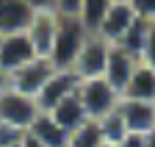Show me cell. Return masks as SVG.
I'll return each instance as SVG.
<instances>
[{"mask_svg": "<svg viewBox=\"0 0 155 147\" xmlns=\"http://www.w3.org/2000/svg\"><path fill=\"white\" fill-rule=\"evenodd\" d=\"M78 75L72 69H55L53 72V78L45 83V89L39 92V97H36V105H39V111H53V108L61 103L64 97H69L72 92H78Z\"/></svg>", "mask_w": 155, "mask_h": 147, "instance_id": "9", "label": "cell"}, {"mask_svg": "<svg viewBox=\"0 0 155 147\" xmlns=\"http://www.w3.org/2000/svg\"><path fill=\"white\" fill-rule=\"evenodd\" d=\"M116 108H119V105H116ZM94 125H97V131H100V139H103V142H108V144H119V142L127 136V128H125V122H122L119 111L105 114L103 119H97Z\"/></svg>", "mask_w": 155, "mask_h": 147, "instance_id": "16", "label": "cell"}, {"mask_svg": "<svg viewBox=\"0 0 155 147\" xmlns=\"http://www.w3.org/2000/svg\"><path fill=\"white\" fill-rule=\"evenodd\" d=\"M36 58V50L31 45V39L22 33H8L0 39V72L11 75V72L22 69L25 64H31Z\"/></svg>", "mask_w": 155, "mask_h": 147, "instance_id": "7", "label": "cell"}, {"mask_svg": "<svg viewBox=\"0 0 155 147\" xmlns=\"http://www.w3.org/2000/svg\"><path fill=\"white\" fill-rule=\"evenodd\" d=\"M78 97H81V103H83V111H86L89 122H97L105 114L116 111V105H119V100H122V95L105 78L81 81L78 83Z\"/></svg>", "mask_w": 155, "mask_h": 147, "instance_id": "2", "label": "cell"}, {"mask_svg": "<svg viewBox=\"0 0 155 147\" xmlns=\"http://www.w3.org/2000/svg\"><path fill=\"white\" fill-rule=\"evenodd\" d=\"M28 133H33L45 147H67V142H69V131H64V128L50 114H45V111L33 119V125L28 128Z\"/></svg>", "mask_w": 155, "mask_h": 147, "instance_id": "15", "label": "cell"}, {"mask_svg": "<svg viewBox=\"0 0 155 147\" xmlns=\"http://www.w3.org/2000/svg\"><path fill=\"white\" fill-rule=\"evenodd\" d=\"M58 125L64 128V131H78V128H83L86 122H89V117H86V111H83V103H81V97H78V92H72L69 97H64L61 103H58L53 111H47Z\"/></svg>", "mask_w": 155, "mask_h": 147, "instance_id": "14", "label": "cell"}, {"mask_svg": "<svg viewBox=\"0 0 155 147\" xmlns=\"http://www.w3.org/2000/svg\"><path fill=\"white\" fill-rule=\"evenodd\" d=\"M139 61L155 69V25L152 22H150V31H147V39H144V47H141Z\"/></svg>", "mask_w": 155, "mask_h": 147, "instance_id": "21", "label": "cell"}, {"mask_svg": "<svg viewBox=\"0 0 155 147\" xmlns=\"http://www.w3.org/2000/svg\"><path fill=\"white\" fill-rule=\"evenodd\" d=\"M22 133H25V131H17V128L0 122V147H17L19 139H22Z\"/></svg>", "mask_w": 155, "mask_h": 147, "instance_id": "23", "label": "cell"}, {"mask_svg": "<svg viewBox=\"0 0 155 147\" xmlns=\"http://www.w3.org/2000/svg\"><path fill=\"white\" fill-rule=\"evenodd\" d=\"M100 131H97L94 122H86L83 128H78V131L69 133V142L67 147H100Z\"/></svg>", "mask_w": 155, "mask_h": 147, "instance_id": "19", "label": "cell"}, {"mask_svg": "<svg viewBox=\"0 0 155 147\" xmlns=\"http://www.w3.org/2000/svg\"><path fill=\"white\" fill-rule=\"evenodd\" d=\"M33 17V8L22 0H0V36L22 33Z\"/></svg>", "mask_w": 155, "mask_h": 147, "instance_id": "12", "label": "cell"}, {"mask_svg": "<svg viewBox=\"0 0 155 147\" xmlns=\"http://www.w3.org/2000/svg\"><path fill=\"white\" fill-rule=\"evenodd\" d=\"M119 117L127 128V133L147 136L155 131V103H141V100H119Z\"/></svg>", "mask_w": 155, "mask_h": 147, "instance_id": "10", "label": "cell"}, {"mask_svg": "<svg viewBox=\"0 0 155 147\" xmlns=\"http://www.w3.org/2000/svg\"><path fill=\"white\" fill-rule=\"evenodd\" d=\"M58 22H61V17H58L53 8H39V11H33L31 22L25 28V36L31 39V45L36 50V58H50L55 33H58Z\"/></svg>", "mask_w": 155, "mask_h": 147, "instance_id": "4", "label": "cell"}, {"mask_svg": "<svg viewBox=\"0 0 155 147\" xmlns=\"http://www.w3.org/2000/svg\"><path fill=\"white\" fill-rule=\"evenodd\" d=\"M108 53H111V45L103 42L100 36L89 33L86 45L78 53V61L72 67V72L78 75V81H94V78H103L105 72V64H108Z\"/></svg>", "mask_w": 155, "mask_h": 147, "instance_id": "5", "label": "cell"}, {"mask_svg": "<svg viewBox=\"0 0 155 147\" xmlns=\"http://www.w3.org/2000/svg\"><path fill=\"white\" fill-rule=\"evenodd\" d=\"M136 67H139V58H133L130 53H125L122 47L111 45V53H108V64H105V72H103V78H105V81H108V83H111V86H114V89L122 95Z\"/></svg>", "mask_w": 155, "mask_h": 147, "instance_id": "11", "label": "cell"}, {"mask_svg": "<svg viewBox=\"0 0 155 147\" xmlns=\"http://www.w3.org/2000/svg\"><path fill=\"white\" fill-rule=\"evenodd\" d=\"M55 67L47 61V58H33L31 64H25L22 69H17L8 75V86L19 95H28V97H39V92L45 89V83L53 78Z\"/></svg>", "mask_w": 155, "mask_h": 147, "instance_id": "6", "label": "cell"}, {"mask_svg": "<svg viewBox=\"0 0 155 147\" xmlns=\"http://www.w3.org/2000/svg\"><path fill=\"white\" fill-rule=\"evenodd\" d=\"M25 6H31L33 11H39V8H53V0H22Z\"/></svg>", "mask_w": 155, "mask_h": 147, "instance_id": "26", "label": "cell"}, {"mask_svg": "<svg viewBox=\"0 0 155 147\" xmlns=\"http://www.w3.org/2000/svg\"><path fill=\"white\" fill-rule=\"evenodd\" d=\"M127 3H130V8L136 11L139 20H147V22L155 20V0H127Z\"/></svg>", "mask_w": 155, "mask_h": 147, "instance_id": "22", "label": "cell"}, {"mask_svg": "<svg viewBox=\"0 0 155 147\" xmlns=\"http://www.w3.org/2000/svg\"><path fill=\"white\" fill-rule=\"evenodd\" d=\"M119 147H144V136H136V133H127L122 142H119Z\"/></svg>", "mask_w": 155, "mask_h": 147, "instance_id": "24", "label": "cell"}, {"mask_svg": "<svg viewBox=\"0 0 155 147\" xmlns=\"http://www.w3.org/2000/svg\"><path fill=\"white\" fill-rule=\"evenodd\" d=\"M89 28L78 20V17H69V20L58 22V33H55V42H53V53H50V64L55 69H72L75 61H78V53H81V47L86 45L89 39Z\"/></svg>", "mask_w": 155, "mask_h": 147, "instance_id": "1", "label": "cell"}, {"mask_svg": "<svg viewBox=\"0 0 155 147\" xmlns=\"http://www.w3.org/2000/svg\"><path fill=\"white\" fill-rule=\"evenodd\" d=\"M125 100H141V103H155V69L141 64L133 69V75L122 92Z\"/></svg>", "mask_w": 155, "mask_h": 147, "instance_id": "13", "label": "cell"}, {"mask_svg": "<svg viewBox=\"0 0 155 147\" xmlns=\"http://www.w3.org/2000/svg\"><path fill=\"white\" fill-rule=\"evenodd\" d=\"M0 39H3V36H0Z\"/></svg>", "mask_w": 155, "mask_h": 147, "instance_id": "32", "label": "cell"}, {"mask_svg": "<svg viewBox=\"0 0 155 147\" xmlns=\"http://www.w3.org/2000/svg\"><path fill=\"white\" fill-rule=\"evenodd\" d=\"M136 20H139V17H136V11L130 8V3H111L108 11L103 14L100 25H97L94 36H100V39L108 42V45H119V39L130 31V25Z\"/></svg>", "mask_w": 155, "mask_h": 147, "instance_id": "8", "label": "cell"}, {"mask_svg": "<svg viewBox=\"0 0 155 147\" xmlns=\"http://www.w3.org/2000/svg\"><path fill=\"white\" fill-rule=\"evenodd\" d=\"M17 147H19V144H17Z\"/></svg>", "mask_w": 155, "mask_h": 147, "instance_id": "33", "label": "cell"}, {"mask_svg": "<svg viewBox=\"0 0 155 147\" xmlns=\"http://www.w3.org/2000/svg\"><path fill=\"white\" fill-rule=\"evenodd\" d=\"M81 3L83 0H53V11L58 17H64V20H69V17L81 20Z\"/></svg>", "mask_w": 155, "mask_h": 147, "instance_id": "20", "label": "cell"}, {"mask_svg": "<svg viewBox=\"0 0 155 147\" xmlns=\"http://www.w3.org/2000/svg\"><path fill=\"white\" fill-rule=\"evenodd\" d=\"M19 147H45V144L39 142L33 133H28V131H25V133H22V139H19Z\"/></svg>", "mask_w": 155, "mask_h": 147, "instance_id": "25", "label": "cell"}, {"mask_svg": "<svg viewBox=\"0 0 155 147\" xmlns=\"http://www.w3.org/2000/svg\"><path fill=\"white\" fill-rule=\"evenodd\" d=\"M6 89H8V75H3V72H0V95H3Z\"/></svg>", "mask_w": 155, "mask_h": 147, "instance_id": "27", "label": "cell"}, {"mask_svg": "<svg viewBox=\"0 0 155 147\" xmlns=\"http://www.w3.org/2000/svg\"><path fill=\"white\" fill-rule=\"evenodd\" d=\"M111 3H127V0H111Z\"/></svg>", "mask_w": 155, "mask_h": 147, "instance_id": "30", "label": "cell"}, {"mask_svg": "<svg viewBox=\"0 0 155 147\" xmlns=\"http://www.w3.org/2000/svg\"><path fill=\"white\" fill-rule=\"evenodd\" d=\"M144 147H155V131L144 136Z\"/></svg>", "mask_w": 155, "mask_h": 147, "instance_id": "28", "label": "cell"}, {"mask_svg": "<svg viewBox=\"0 0 155 147\" xmlns=\"http://www.w3.org/2000/svg\"><path fill=\"white\" fill-rule=\"evenodd\" d=\"M100 147H119V144H108V142H100Z\"/></svg>", "mask_w": 155, "mask_h": 147, "instance_id": "29", "label": "cell"}, {"mask_svg": "<svg viewBox=\"0 0 155 147\" xmlns=\"http://www.w3.org/2000/svg\"><path fill=\"white\" fill-rule=\"evenodd\" d=\"M152 25H155V20H152Z\"/></svg>", "mask_w": 155, "mask_h": 147, "instance_id": "31", "label": "cell"}, {"mask_svg": "<svg viewBox=\"0 0 155 147\" xmlns=\"http://www.w3.org/2000/svg\"><path fill=\"white\" fill-rule=\"evenodd\" d=\"M147 31H150V22L147 20H136L130 25V31L119 39V45L116 47H122L125 53H130L133 58H139L141 56V47H144V39H147Z\"/></svg>", "mask_w": 155, "mask_h": 147, "instance_id": "17", "label": "cell"}, {"mask_svg": "<svg viewBox=\"0 0 155 147\" xmlns=\"http://www.w3.org/2000/svg\"><path fill=\"white\" fill-rule=\"evenodd\" d=\"M108 6H111V0H83L81 3V22L94 33L100 20H103V14L108 11Z\"/></svg>", "mask_w": 155, "mask_h": 147, "instance_id": "18", "label": "cell"}, {"mask_svg": "<svg viewBox=\"0 0 155 147\" xmlns=\"http://www.w3.org/2000/svg\"><path fill=\"white\" fill-rule=\"evenodd\" d=\"M39 114H42V111H39L36 100L28 97V95L14 92L11 86L0 95V122L17 128V131H28Z\"/></svg>", "mask_w": 155, "mask_h": 147, "instance_id": "3", "label": "cell"}]
</instances>
